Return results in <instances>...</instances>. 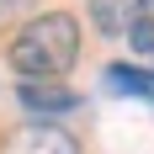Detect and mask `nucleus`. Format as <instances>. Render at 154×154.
Returning a JSON list of instances; mask_svg holds the SVG:
<instances>
[{
	"label": "nucleus",
	"mask_w": 154,
	"mask_h": 154,
	"mask_svg": "<svg viewBox=\"0 0 154 154\" xmlns=\"http://www.w3.org/2000/svg\"><path fill=\"white\" fill-rule=\"evenodd\" d=\"M21 85H59L80 64V21L69 11H37L5 48Z\"/></svg>",
	"instance_id": "nucleus-1"
},
{
	"label": "nucleus",
	"mask_w": 154,
	"mask_h": 154,
	"mask_svg": "<svg viewBox=\"0 0 154 154\" xmlns=\"http://www.w3.org/2000/svg\"><path fill=\"white\" fill-rule=\"evenodd\" d=\"M0 154H80V138L59 122H16L0 138Z\"/></svg>",
	"instance_id": "nucleus-2"
},
{
	"label": "nucleus",
	"mask_w": 154,
	"mask_h": 154,
	"mask_svg": "<svg viewBox=\"0 0 154 154\" xmlns=\"http://www.w3.org/2000/svg\"><path fill=\"white\" fill-rule=\"evenodd\" d=\"M154 21V0H91V27L101 37H133Z\"/></svg>",
	"instance_id": "nucleus-3"
},
{
	"label": "nucleus",
	"mask_w": 154,
	"mask_h": 154,
	"mask_svg": "<svg viewBox=\"0 0 154 154\" xmlns=\"http://www.w3.org/2000/svg\"><path fill=\"white\" fill-rule=\"evenodd\" d=\"M16 101H21V112H32V122L80 112V91H69V85H16Z\"/></svg>",
	"instance_id": "nucleus-4"
},
{
	"label": "nucleus",
	"mask_w": 154,
	"mask_h": 154,
	"mask_svg": "<svg viewBox=\"0 0 154 154\" xmlns=\"http://www.w3.org/2000/svg\"><path fill=\"white\" fill-rule=\"evenodd\" d=\"M106 91L133 96V101H154V69H143V64H106Z\"/></svg>",
	"instance_id": "nucleus-5"
},
{
	"label": "nucleus",
	"mask_w": 154,
	"mask_h": 154,
	"mask_svg": "<svg viewBox=\"0 0 154 154\" xmlns=\"http://www.w3.org/2000/svg\"><path fill=\"white\" fill-rule=\"evenodd\" d=\"M128 43L138 48L143 59H154V21H149V27H138V32H133V37H128Z\"/></svg>",
	"instance_id": "nucleus-6"
},
{
	"label": "nucleus",
	"mask_w": 154,
	"mask_h": 154,
	"mask_svg": "<svg viewBox=\"0 0 154 154\" xmlns=\"http://www.w3.org/2000/svg\"><path fill=\"white\" fill-rule=\"evenodd\" d=\"M21 5H27V0H0V27H5V21H11V16L21 11Z\"/></svg>",
	"instance_id": "nucleus-7"
}]
</instances>
